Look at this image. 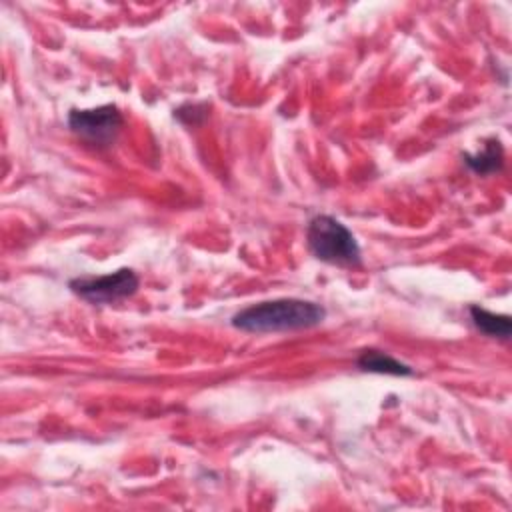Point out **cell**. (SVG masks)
Returning <instances> with one entry per match:
<instances>
[{"instance_id": "6", "label": "cell", "mask_w": 512, "mask_h": 512, "mask_svg": "<svg viewBox=\"0 0 512 512\" xmlns=\"http://www.w3.org/2000/svg\"><path fill=\"white\" fill-rule=\"evenodd\" d=\"M462 160L476 174H492V172L502 168L504 150H502V144H500L498 138H490V140L484 142L480 152H476V154L464 152Z\"/></svg>"}, {"instance_id": "5", "label": "cell", "mask_w": 512, "mask_h": 512, "mask_svg": "<svg viewBox=\"0 0 512 512\" xmlns=\"http://www.w3.org/2000/svg\"><path fill=\"white\" fill-rule=\"evenodd\" d=\"M356 364L360 370L374 372V374H390V376H412L414 374V370L408 364L392 358L386 352L374 350V348L362 350Z\"/></svg>"}, {"instance_id": "3", "label": "cell", "mask_w": 512, "mask_h": 512, "mask_svg": "<svg viewBox=\"0 0 512 512\" xmlns=\"http://www.w3.org/2000/svg\"><path fill=\"white\" fill-rule=\"evenodd\" d=\"M138 274L132 268H120L104 276H80L70 280V290L92 302V304H110L132 296L138 290Z\"/></svg>"}, {"instance_id": "7", "label": "cell", "mask_w": 512, "mask_h": 512, "mask_svg": "<svg viewBox=\"0 0 512 512\" xmlns=\"http://www.w3.org/2000/svg\"><path fill=\"white\" fill-rule=\"evenodd\" d=\"M470 318L474 322V326L484 332L486 336L492 338H502L508 340L510 332H512V322L506 314H494L486 308L480 306H470Z\"/></svg>"}, {"instance_id": "4", "label": "cell", "mask_w": 512, "mask_h": 512, "mask_svg": "<svg viewBox=\"0 0 512 512\" xmlns=\"http://www.w3.org/2000/svg\"><path fill=\"white\" fill-rule=\"evenodd\" d=\"M122 114L118 106L104 104L98 108H84V110H70L68 126L74 134L88 140L90 144L108 146L118 136L122 128Z\"/></svg>"}, {"instance_id": "1", "label": "cell", "mask_w": 512, "mask_h": 512, "mask_svg": "<svg viewBox=\"0 0 512 512\" xmlns=\"http://www.w3.org/2000/svg\"><path fill=\"white\" fill-rule=\"evenodd\" d=\"M326 310L302 298H276L252 304L232 316V326L244 332H286L316 326Z\"/></svg>"}, {"instance_id": "2", "label": "cell", "mask_w": 512, "mask_h": 512, "mask_svg": "<svg viewBox=\"0 0 512 512\" xmlns=\"http://www.w3.org/2000/svg\"><path fill=\"white\" fill-rule=\"evenodd\" d=\"M306 242L322 262L336 266H356L360 262V246L354 234L334 216H314L306 228Z\"/></svg>"}]
</instances>
